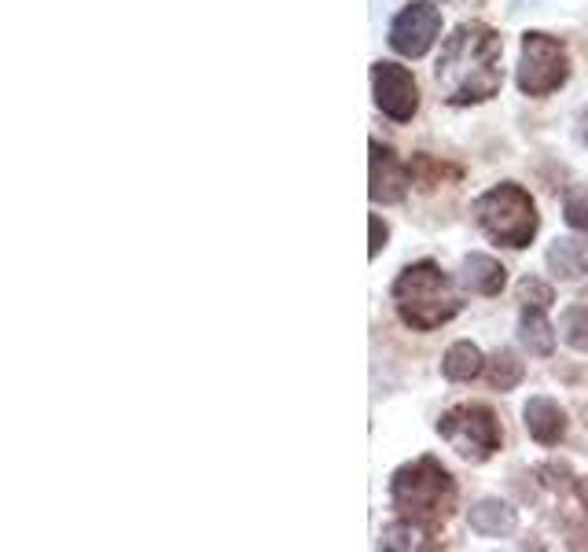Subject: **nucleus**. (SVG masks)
I'll return each instance as SVG.
<instances>
[{"label": "nucleus", "instance_id": "f257e3e1", "mask_svg": "<svg viewBox=\"0 0 588 552\" xmlns=\"http://www.w3.org/2000/svg\"><path fill=\"white\" fill-rule=\"evenodd\" d=\"M501 34L485 23H463L456 34L445 42L434 78H438L442 96L452 107H471L485 104L501 93L504 74H501Z\"/></svg>", "mask_w": 588, "mask_h": 552}, {"label": "nucleus", "instance_id": "f03ea898", "mask_svg": "<svg viewBox=\"0 0 588 552\" xmlns=\"http://www.w3.org/2000/svg\"><path fill=\"white\" fill-rule=\"evenodd\" d=\"M390 497L401 516L438 530L456 508V483H452L449 471L442 468V460L420 457V460H412V465L393 471Z\"/></svg>", "mask_w": 588, "mask_h": 552}, {"label": "nucleus", "instance_id": "7ed1b4c3", "mask_svg": "<svg viewBox=\"0 0 588 552\" xmlns=\"http://www.w3.org/2000/svg\"><path fill=\"white\" fill-rule=\"evenodd\" d=\"M393 309L412 331H434L460 314V295L434 262H415L393 280Z\"/></svg>", "mask_w": 588, "mask_h": 552}, {"label": "nucleus", "instance_id": "20e7f679", "mask_svg": "<svg viewBox=\"0 0 588 552\" xmlns=\"http://www.w3.org/2000/svg\"><path fill=\"white\" fill-rule=\"evenodd\" d=\"M474 214H479L482 233L504 247L522 250L530 247V239L537 236V207L530 192L519 185L490 188V192L474 203Z\"/></svg>", "mask_w": 588, "mask_h": 552}, {"label": "nucleus", "instance_id": "39448f33", "mask_svg": "<svg viewBox=\"0 0 588 552\" xmlns=\"http://www.w3.org/2000/svg\"><path fill=\"white\" fill-rule=\"evenodd\" d=\"M438 435L449 442V449H456V457L471 460V465L490 460L504 442L501 420H496L490 406H479V401L449 409V413L438 420Z\"/></svg>", "mask_w": 588, "mask_h": 552}, {"label": "nucleus", "instance_id": "423d86ee", "mask_svg": "<svg viewBox=\"0 0 588 552\" xmlns=\"http://www.w3.org/2000/svg\"><path fill=\"white\" fill-rule=\"evenodd\" d=\"M566 78H571V56L560 37L530 34L522 37V59H519V89L526 96H549Z\"/></svg>", "mask_w": 588, "mask_h": 552}, {"label": "nucleus", "instance_id": "0eeeda50", "mask_svg": "<svg viewBox=\"0 0 588 552\" xmlns=\"http://www.w3.org/2000/svg\"><path fill=\"white\" fill-rule=\"evenodd\" d=\"M442 34V12L431 4V0H412L404 12L393 19L390 26V45L393 52L420 59L431 52V45L438 42Z\"/></svg>", "mask_w": 588, "mask_h": 552}, {"label": "nucleus", "instance_id": "6e6552de", "mask_svg": "<svg viewBox=\"0 0 588 552\" xmlns=\"http://www.w3.org/2000/svg\"><path fill=\"white\" fill-rule=\"evenodd\" d=\"M372 89H375V107L387 118H393V122H409L415 110H420V85L398 63H375Z\"/></svg>", "mask_w": 588, "mask_h": 552}, {"label": "nucleus", "instance_id": "1a4fd4ad", "mask_svg": "<svg viewBox=\"0 0 588 552\" xmlns=\"http://www.w3.org/2000/svg\"><path fill=\"white\" fill-rule=\"evenodd\" d=\"M368 152H372L368 196L375 199V203H401L404 192H409V185H412V169L404 166L387 144H379V140H372Z\"/></svg>", "mask_w": 588, "mask_h": 552}, {"label": "nucleus", "instance_id": "9d476101", "mask_svg": "<svg viewBox=\"0 0 588 552\" xmlns=\"http://www.w3.org/2000/svg\"><path fill=\"white\" fill-rule=\"evenodd\" d=\"M522 424L530 431L533 442L541 446H560L566 435V413L560 409V401L552 398H530L522 409Z\"/></svg>", "mask_w": 588, "mask_h": 552}, {"label": "nucleus", "instance_id": "9b49d317", "mask_svg": "<svg viewBox=\"0 0 588 552\" xmlns=\"http://www.w3.org/2000/svg\"><path fill=\"white\" fill-rule=\"evenodd\" d=\"M460 284L474 291V295H501V287L508 284V269L490 255H471L463 258Z\"/></svg>", "mask_w": 588, "mask_h": 552}, {"label": "nucleus", "instance_id": "f8f14e48", "mask_svg": "<svg viewBox=\"0 0 588 552\" xmlns=\"http://www.w3.org/2000/svg\"><path fill=\"white\" fill-rule=\"evenodd\" d=\"M549 269L560 280H577L588 273V239L563 236L549 247Z\"/></svg>", "mask_w": 588, "mask_h": 552}, {"label": "nucleus", "instance_id": "ddd939ff", "mask_svg": "<svg viewBox=\"0 0 588 552\" xmlns=\"http://www.w3.org/2000/svg\"><path fill=\"white\" fill-rule=\"evenodd\" d=\"M515 524H519V519H515V508L508 501L485 497L471 508V530H479L482 538H508Z\"/></svg>", "mask_w": 588, "mask_h": 552}, {"label": "nucleus", "instance_id": "4468645a", "mask_svg": "<svg viewBox=\"0 0 588 552\" xmlns=\"http://www.w3.org/2000/svg\"><path fill=\"white\" fill-rule=\"evenodd\" d=\"M434 530L415 524V519L401 516L398 524L383 527L379 535V549H393V552H412V549H434Z\"/></svg>", "mask_w": 588, "mask_h": 552}, {"label": "nucleus", "instance_id": "2eb2a0df", "mask_svg": "<svg viewBox=\"0 0 588 552\" xmlns=\"http://www.w3.org/2000/svg\"><path fill=\"white\" fill-rule=\"evenodd\" d=\"M519 343L530 350L533 357H549L555 350V331L544 317V309H530L522 306V320H519Z\"/></svg>", "mask_w": 588, "mask_h": 552}, {"label": "nucleus", "instance_id": "dca6fc26", "mask_svg": "<svg viewBox=\"0 0 588 552\" xmlns=\"http://www.w3.org/2000/svg\"><path fill=\"white\" fill-rule=\"evenodd\" d=\"M442 373H445V379H452V384H468V379L485 373L482 350L474 343H452L449 354H445V361H442Z\"/></svg>", "mask_w": 588, "mask_h": 552}, {"label": "nucleus", "instance_id": "f3484780", "mask_svg": "<svg viewBox=\"0 0 588 552\" xmlns=\"http://www.w3.org/2000/svg\"><path fill=\"white\" fill-rule=\"evenodd\" d=\"M485 379L496 390H515L522 384V361L511 354V350H496V354L485 361Z\"/></svg>", "mask_w": 588, "mask_h": 552}, {"label": "nucleus", "instance_id": "a211bd4d", "mask_svg": "<svg viewBox=\"0 0 588 552\" xmlns=\"http://www.w3.org/2000/svg\"><path fill=\"white\" fill-rule=\"evenodd\" d=\"M563 339L566 347L588 354V306H571L563 314Z\"/></svg>", "mask_w": 588, "mask_h": 552}, {"label": "nucleus", "instance_id": "6ab92c4d", "mask_svg": "<svg viewBox=\"0 0 588 552\" xmlns=\"http://www.w3.org/2000/svg\"><path fill=\"white\" fill-rule=\"evenodd\" d=\"M563 218L577 233H588V185H577L563 199Z\"/></svg>", "mask_w": 588, "mask_h": 552}, {"label": "nucleus", "instance_id": "aec40b11", "mask_svg": "<svg viewBox=\"0 0 588 552\" xmlns=\"http://www.w3.org/2000/svg\"><path fill=\"white\" fill-rule=\"evenodd\" d=\"M519 303L530 306V309H549L555 303V295H552V287L544 284V280L526 277L522 284H519Z\"/></svg>", "mask_w": 588, "mask_h": 552}, {"label": "nucleus", "instance_id": "412c9836", "mask_svg": "<svg viewBox=\"0 0 588 552\" xmlns=\"http://www.w3.org/2000/svg\"><path fill=\"white\" fill-rule=\"evenodd\" d=\"M445 174H449V169H445L442 163H434V158H427V155H420V158L412 163V177L420 180L423 192H431L434 185H442Z\"/></svg>", "mask_w": 588, "mask_h": 552}, {"label": "nucleus", "instance_id": "4be33fe9", "mask_svg": "<svg viewBox=\"0 0 588 552\" xmlns=\"http://www.w3.org/2000/svg\"><path fill=\"white\" fill-rule=\"evenodd\" d=\"M368 225H372V244H368V255H372V258H379V250L387 247V239H390V228H387V221H383L379 214H372V218H368Z\"/></svg>", "mask_w": 588, "mask_h": 552}, {"label": "nucleus", "instance_id": "5701e85b", "mask_svg": "<svg viewBox=\"0 0 588 552\" xmlns=\"http://www.w3.org/2000/svg\"><path fill=\"white\" fill-rule=\"evenodd\" d=\"M577 497H581V505H585V512H588V475L577 479Z\"/></svg>", "mask_w": 588, "mask_h": 552}, {"label": "nucleus", "instance_id": "b1692460", "mask_svg": "<svg viewBox=\"0 0 588 552\" xmlns=\"http://www.w3.org/2000/svg\"><path fill=\"white\" fill-rule=\"evenodd\" d=\"M581 140H585V144H588V107L581 110Z\"/></svg>", "mask_w": 588, "mask_h": 552}]
</instances>
